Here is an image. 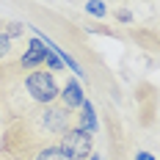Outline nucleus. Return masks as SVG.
<instances>
[{
  "mask_svg": "<svg viewBox=\"0 0 160 160\" xmlns=\"http://www.w3.org/2000/svg\"><path fill=\"white\" fill-rule=\"evenodd\" d=\"M22 86H25V91H28V97L33 99L36 108H39V105L55 102L58 94H61V88H58V83H55V75L50 72L47 66L28 69V75L22 78Z\"/></svg>",
  "mask_w": 160,
  "mask_h": 160,
  "instance_id": "f257e3e1",
  "label": "nucleus"
},
{
  "mask_svg": "<svg viewBox=\"0 0 160 160\" xmlns=\"http://www.w3.org/2000/svg\"><path fill=\"white\" fill-rule=\"evenodd\" d=\"M61 149L69 155V160L91 158V152H94V132L80 130V127H69L61 135Z\"/></svg>",
  "mask_w": 160,
  "mask_h": 160,
  "instance_id": "f03ea898",
  "label": "nucleus"
},
{
  "mask_svg": "<svg viewBox=\"0 0 160 160\" xmlns=\"http://www.w3.org/2000/svg\"><path fill=\"white\" fill-rule=\"evenodd\" d=\"M47 52H50V47L36 36V39H31L28 50L17 58V66L19 69H39V66H44V61H47Z\"/></svg>",
  "mask_w": 160,
  "mask_h": 160,
  "instance_id": "7ed1b4c3",
  "label": "nucleus"
},
{
  "mask_svg": "<svg viewBox=\"0 0 160 160\" xmlns=\"http://www.w3.org/2000/svg\"><path fill=\"white\" fill-rule=\"evenodd\" d=\"M61 102H64L69 111H75V108H83V102H86V97H83V88L78 86V80H66V86L61 88Z\"/></svg>",
  "mask_w": 160,
  "mask_h": 160,
  "instance_id": "20e7f679",
  "label": "nucleus"
},
{
  "mask_svg": "<svg viewBox=\"0 0 160 160\" xmlns=\"http://www.w3.org/2000/svg\"><path fill=\"white\" fill-rule=\"evenodd\" d=\"M33 160H69V155L61 149V144H55V146L47 144V146H42V149L33 152Z\"/></svg>",
  "mask_w": 160,
  "mask_h": 160,
  "instance_id": "39448f33",
  "label": "nucleus"
},
{
  "mask_svg": "<svg viewBox=\"0 0 160 160\" xmlns=\"http://www.w3.org/2000/svg\"><path fill=\"white\" fill-rule=\"evenodd\" d=\"M75 127L88 130V132H94V130H97V116H94L91 102H83V113H80V119H78V124H75Z\"/></svg>",
  "mask_w": 160,
  "mask_h": 160,
  "instance_id": "423d86ee",
  "label": "nucleus"
},
{
  "mask_svg": "<svg viewBox=\"0 0 160 160\" xmlns=\"http://www.w3.org/2000/svg\"><path fill=\"white\" fill-rule=\"evenodd\" d=\"M11 58H14V42L0 33V61H11Z\"/></svg>",
  "mask_w": 160,
  "mask_h": 160,
  "instance_id": "0eeeda50",
  "label": "nucleus"
},
{
  "mask_svg": "<svg viewBox=\"0 0 160 160\" xmlns=\"http://www.w3.org/2000/svg\"><path fill=\"white\" fill-rule=\"evenodd\" d=\"M22 31H25V25H19V22H6V31H3V36H8V39L14 42L17 36H22Z\"/></svg>",
  "mask_w": 160,
  "mask_h": 160,
  "instance_id": "6e6552de",
  "label": "nucleus"
},
{
  "mask_svg": "<svg viewBox=\"0 0 160 160\" xmlns=\"http://www.w3.org/2000/svg\"><path fill=\"white\" fill-rule=\"evenodd\" d=\"M86 11H88V14H94V17H105V14H108V11H105V3H102V0H88Z\"/></svg>",
  "mask_w": 160,
  "mask_h": 160,
  "instance_id": "1a4fd4ad",
  "label": "nucleus"
},
{
  "mask_svg": "<svg viewBox=\"0 0 160 160\" xmlns=\"http://www.w3.org/2000/svg\"><path fill=\"white\" fill-rule=\"evenodd\" d=\"M116 17H119L122 22H130V19H132V14H130V11H116Z\"/></svg>",
  "mask_w": 160,
  "mask_h": 160,
  "instance_id": "9d476101",
  "label": "nucleus"
},
{
  "mask_svg": "<svg viewBox=\"0 0 160 160\" xmlns=\"http://www.w3.org/2000/svg\"><path fill=\"white\" fill-rule=\"evenodd\" d=\"M138 160H155V158H152L149 152H138Z\"/></svg>",
  "mask_w": 160,
  "mask_h": 160,
  "instance_id": "9b49d317",
  "label": "nucleus"
},
{
  "mask_svg": "<svg viewBox=\"0 0 160 160\" xmlns=\"http://www.w3.org/2000/svg\"><path fill=\"white\" fill-rule=\"evenodd\" d=\"M88 160H102V158H99V155H91V158H88Z\"/></svg>",
  "mask_w": 160,
  "mask_h": 160,
  "instance_id": "f8f14e48",
  "label": "nucleus"
}]
</instances>
